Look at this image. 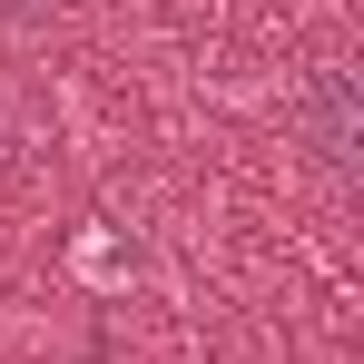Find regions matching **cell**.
<instances>
[{
  "instance_id": "obj_1",
  "label": "cell",
  "mask_w": 364,
  "mask_h": 364,
  "mask_svg": "<svg viewBox=\"0 0 364 364\" xmlns=\"http://www.w3.org/2000/svg\"><path fill=\"white\" fill-rule=\"evenodd\" d=\"M296 128H305V148L345 178V168H355V138H364L355 128V79H345V69H315L305 99H296Z\"/></svg>"
}]
</instances>
